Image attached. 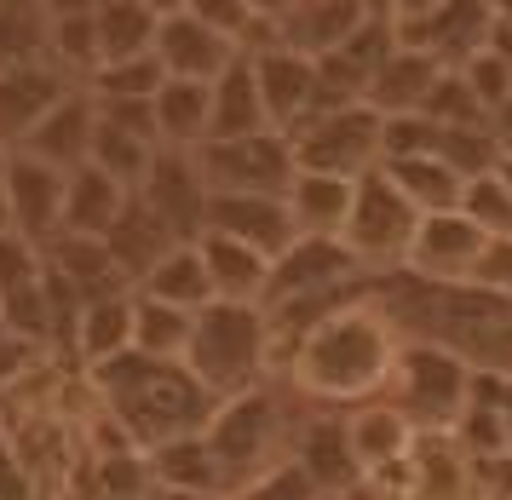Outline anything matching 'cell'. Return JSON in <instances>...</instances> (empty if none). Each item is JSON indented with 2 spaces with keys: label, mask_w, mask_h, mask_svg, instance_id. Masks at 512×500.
<instances>
[{
  "label": "cell",
  "mask_w": 512,
  "mask_h": 500,
  "mask_svg": "<svg viewBox=\"0 0 512 500\" xmlns=\"http://www.w3.org/2000/svg\"><path fill=\"white\" fill-rule=\"evenodd\" d=\"M397 351H403V334L369 299V282H363V294L334 305L294 345V357L282 363L277 380L311 409H351V403H369V397L386 391Z\"/></svg>",
  "instance_id": "cell-1"
},
{
  "label": "cell",
  "mask_w": 512,
  "mask_h": 500,
  "mask_svg": "<svg viewBox=\"0 0 512 500\" xmlns=\"http://www.w3.org/2000/svg\"><path fill=\"white\" fill-rule=\"evenodd\" d=\"M369 299L403 340L443 345L466 368H512V299L478 282H420L409 271H380L369 276Z\"/></svg>",
  "instance_id": "cell-2"
},
{
  "label": "cell",
  "mask_w": 512,
  "mask_h": 500,
  "mask_svg": "<svg viewBox=\"0 0 512 500\" xmlns=\"http://www.w3.org/2000/svg\"><path fill=\"white\" fill-rule=\"evenodd\" d=\"M93 391L104 397V409L121 420V432L133 437V449H156L167 437H190L208 426L213 397L196 386V374L185 363H150L139 351H121L110 363L81 368Z\"/></svg>",
  "instance_id": "cell-3"
},
{
  "label": "cell",
  "mask_w": 512,
  "mask_h": 500,
  "mask_svg": "<svg viewBox=\"0 0 512 500\" xmlns=\"http://www.w3.org/2000/svg\"><path fill=\"white\" fill-rule=\"evenodd\" d=\"M300 414H305V403L282 380H265V386H248V391H236V397L213 403L208 426H202V443L219 460L225 495L242 489V483L265 478L271 466L288 460V437H294Z\"/></svg>",
  "instance_id": "cell-4"
},
{
  "label": "cell",
  "mask_w": 512,
  "mask_h": 500,
  "mask_svg": "<svg viewBox=\"0 0 512 500\" xmlns=\"http://www.w3.org/2000/svg\"><path fill=\"white\" fill-rule=\"evenodd\" d=\"M179 363L196 374V386L219 397H236L248 386L271 380V345H265V311L259 305H231V299H208L190 317V345Z\"/></svg>",
  "instance_id": "cell-5"
},
{
  "label": "cell",
  "mask_w": 512,
  "mask_h": 500,
  "mask_svg": "<svg viewBox=\"0 0 512 500\" xmlns=\"http://www.w3.org/2000/svg\"><path fill=\"white\" fill-rule=\"evenodd\" d=\"M466 391H472V368L455 351L426 340H403L392 380H386V397L409 414L415 432H449L466 409Z\"/></svg>",
  "instance_id": "cell-6"
},
{
  "label": "cell",
  "mask_w": 512,
  "mask_h": 500,
  "mask_svg": "<svg viewBox=\"0 0 512 500\" xmlns=\"http://www.w3.org/2000/svg\"><path fill=\"white\" fill-rule=\"evenodd\" d=\"M415 219L420 213L374 167L363 179H351V207H346V219H340V236L334 242L351 253V265L363 276H380V271H397L403 265V248L415 236Z\"/></svg>",
  "instance_id": "cell-7"
},
{
  "label": "cell",
  "mask_w": 512,
  "mask_h": 500,
  "mask_svg": "<svg viewBox=\"0 0 512 500\" xmlns=\"http://www.w3.org/2000/svg\"><path fill=\"white\" fill-rule=\"evenodd\" d=\"M294 173H328V179H363L380 167V115L369 104H340V110L305 121L288 133Z\"/></svg>",
  "instance_id": "cell-8"
},
{
  "label": "cell",
  "mask_w": 512,
  "mask_h": 500,
  "mask_svg": "<svg viewBox=\"0 0 512 500\" xmlns=\"http://www.w3.org/2000/svg\"><path fill=\"white\" fill-rule=\"evenodd\" d=\"M208 196H282L294 179V150L282 133H248V138H208L190 150Z\"/></svg>",
  "instance_id": "cell-9"
},
{
  "label": "cell",
  "mask_w": 512,
  "mask_h": 500,
  "mask_svg": "<svg viewBox=\"0 0 512 500\" xmlns=\"http://www.w3.org/2000/svg\"><path fill=\"white\" fill-rule=\"evenodd\" d=\"M254 87H259V104H265V127L271 133H300L305 121L340 110V104H357L346 92H334L317 75V58H300L288 46H271V52H254Z\"/></svg>",
  "instance_id": "cell-10"
},
{
  "label": "cell",
  "mask_w": 512,
  "mask_h": 500,
  "mask_svg": "<svg viewBox=\"0 0 512 500\" xmlns=\"http://www.w3.org/2000/svg\"><path fill=\"white\" fill-rule=\"evenodd\" d=\"M340 420H346V443H351L357 472H363L380 495H397V489H403V460H409V449H415L409 414L380 391V397H369V403L340 409Z\"/></svg>",
  "instance_id": "cell-11"
},
{
  "label": "cell",
  "mask_w": 512,
  "mask_h": 500,
  "mask_svg": "<svg viewBox=\"0 0 512 500\" xmlns=\"http://www.w3.org/2000/svg\"><path fill=\"white\" fill-rule=\"evenodd\" d=\"M484 248H489V236L466 219L461 207L420 213L415 236H409V248H403V265H397V271L420 276V282H472Z\"/></svg>",
  "instance_id": "cell-12"
},
{
  "label": "cell",
  "mask_w": 512,
  "mask_h": 500,
  "mask_svg": "<svg viewBox=\"0 0 512 500\" xmlns=\"http://www.w3.org/2000/svg\"><path fill=\"white\" fill-rule=\"evenodd\" d=\"M133 196L173 230V242H196L202 225H208V184L196 173L190 150H156L144 179L133 184Z\"/></svg>",
  "instance_id": "cell-13"
},
{
  "label": "cell",
  "mask_w": 512,
  "mask_h": 500,
  "mask_svg": "<svg viewBox=\"0 0 512 500\" xmlns=\"http://www.w3.org/2000/svg\"><path fill=\"white\" fill-rule=\"evenodd\" d=\"M357 282H363V271L351 265V253L340 248L334 236H294V242L271 259V276H265V299H259V305L340 294V288H357Z\"/></svg>",
  "instance_id": "cell-14"
},
{
  "label": "cell",
  "mask_w": 512,
  "mask_h": 500,
  "mask_svg": "<svg viewBox=\"0 0 512 500\" xmlns=\"http://www.w3.org/2000/svg\"><path fill=\"white\" fill-rule=\"evenodd\" d=\"M288 466L311 483V495H346L351 483H363L340 409H311L305 403V414L294 420V437H288Z\"/></svg>",
  "instance_id": "cell-15"
},
{
  "label": "cell",
  "mask_w": 512,
  "mask_h": 500,
  "mask_svg": "<svg viewBox=\"0 0 512 500\" xmlns=\"http://www.w3.org/2000/svg\"><path fill=\"white\" fill-rule=\"evenodd\" d=\"M6 230L35 253L64 230V173L58 167L12 150V161H6Z\"/></svg>",
  "instance_id": "cell-16"
},
{
  "label": "cell",
  "mask_w": 512,
  "mask_h": 500,
  "mask_svg": "<svg viewBox=\"0 0 512 500\" xmlns=\"http://www.w3.org/2000/svg\"><path fill=\"white\" fill-rule=\"evenodd\" d=\"M93 127H98L93 98H87V87H75V92H64V98H58L12 150L47 161V167H58V173H75V167H87V156H93Z\"/></svg>",
  "instance_id": "cell-17"
},
{
  "label": "cell",
  "mask_w": 512,
  "mask_h": 500,
  "mask_svg": "<svg viewBox=\"0 0 512 500\" xmlns=\"http://www.w3.org/2000/svg\"><path fill=\"white\" fill-rule=\"evenodd\" d=\"M81 81H70L52 58H24V64H0V144L12 150L18 138L41 121V115L75 92Z\"/></svg>",
  "instance_id": "cell-18"
},
{
  "label": "cell",
  "mask_w": 512,
  "mask_h": 500,
  "mask_svg": "<svg viewBox=\"0 0 512 500\" xmlns=\"http://www.w3.org/2000/svg\"><path fill=\"white\" fill-rule=\"evenodd\" d=\"M489 23H495V0H443L426 23L397 29V46H420L443 69H461L472 52H484Z\"/></svg>",
  "instance_id": "cell-19"
},
{
  "label": "cell",
  "mask_w": 512,
  "mask_h": 500,
  "mask_svg": "<svg viewBox=\"0 0 512 500\" xmlns=\"http://www.w3.org/2000/svg\"><path fill=\"white\" fill-rule=\"evenodd\" d=\"M409 500H472V455L449 432H415V449L403 460Z\"/></svg>",
  "instance_id": "cell-20"
},
{
  "label": "cell",
  "mask_w": 512,
  "mask_h": 500,
  "mask_svg": "<svg viewBox=\"0 0 512 500\" xmlns=\"http://www.w3.org/2000/svg\"><path fill=\"white\" fill-rule=\"evenodd\" d=\"M150 58L162 64L167 81H213V75L236 58V46L219 41L213 29H202L190 12H179V18H156Z\"/></svg>",
  "instance_id": "cell-21"
},
{
  "label": "cell",
  "mask_w": 512,
  "mask_h": 500,
  "mask_svg": "<svg viewBox=\"0 0 512 500\" xmlns=\"http://www.w3.org/2000/svg\"><path fill=\"white\" fill-rule=\"evenodd\" d=\"M231 242H248L254 253L277 259L288 242H294V219H288V202L282 196H208V225Z\"/></svg>",
  "instance_id": "cell-22"
},
{
  "label": "cell",
  "mask_w": 512,
  "mask_h": 500,
  "mask_svg": "<svg viewBox=\"0 0 512 500\" xmlns=\"http://www.w3.org/2000/svg\"><path fill=\"white\" fill-rule=\"evenodd\" d=\"M133 351V294H98L81 299L75 311V334H70V363L75 368H98Z\"/></svg>",
  "instance_id": "cell-23"
},
{
  "label": "cell",
  "mask_w": 512,
  "mask_h": 500,
  "mask_svg": "<svg viewBox=\"0 0 512 500\" xmlns=\"http://www.w3.org/2000/svg\"><path fill=\"white\" fill-rule=\"evenodd\" d=\"M196 253H202L213 299H231V305H259L265 299V276H271V259L265 253H254L248 242H231L219 230H202L196 236Z\"/></svg>",
  "instance_id": "cell-24"
},
{
  "label": "cell",
  "mask_w": 512,
  "mask_h": 500,
  "mask_svg": "<svg viewBox=\"0 0 512 500\" xmlns=\"http://www.w3.org/2000/svg\"><path fill=\"white\" fill-rule=\"evenodd\" d=\"M363 23V6L357 0H288L277 12V35L288 52L300 58H323L346 41L351 29Z\"/></svg>",
  "instance_id": "cell-25"
},
{
  "label": "cell",
  "mask_w": 512,
  "mask_h": 500,
  "mask_svg": "<svg viewBox=\"0 0 512 500\" xmlns=\"http://www.w3.org/2000/svg\"><path fill=\"white\" fill-rule=\"evenodd\" d=\"M443 64L432 52H420V46H397L386 64L374 69V81L363 87V104L374 115H420L426 104V92L438 87Z\"/></svg>",
  "instance_id": "cell-26"
},
{
  "label": "cell",
  "mask_w": 512,
  "mask_h": 500,
  "mask_svg": "<svg viewBox=\"0 0 512 500\" xmlns=\"http://www.w3.org/2000/svg\"><path fill=\"white\" fill-rule=\"evenodd\" d=\"M392 52H397V29H392V23L363 18L346 41L334 46V52H323V58H317V75H323L334 92H346V98H357V104H363V87L374 81V69L386 64Z\"/></svg>",
  "instance_id": "cell-27"
},
{
  "label": "cell",
  "mask_w": 512,
  "mask_h": 500,
  "mask_svg": "<svg viewBox=\"0 0 512 500\" xmlns=\"http://www.w3.org/2000/svg\"><path fill=\"white\" fill-rule=\"evenodd\" d=\"M41 265L64 276V282H70L81 299L133 294V288H127V276L116 271V259H110V248H104L98 236H75V230H58L47 248H41Z\"/></svg>",
  "instance_id": "cell-28"
},
{
  "label": "cell",
  "mask_w": 512,
  "mask_h": 500,
  "mask_svg": "<svg viewBox=\"0 0 512 500\" xmlns=\"http://www.w3.org/2000/svg\"><path fill=\"white\" fill-rule=\"evenodd\" d=\"M248 133H271V127H265V104H259L254 87V64L236 52L208 81V138H248Z\"/></svg>",
  "instance_id": "cell-29"
},
{
  "label": "cell",
  "mask_w": 512,
  "mask_h": 500,
  "mask_svg": "<svg viewBox=\"0 0 512 500\" xmlns=\"http://www.w3.org/2000/svg\"><path fill=\"white\" fill-rule=\"evenodd\" d=\"M98 242L110 248L116 271L127 276V288H133V282H139V276L150 271V265H156V259H162L167 248H173V230H167L162 219H156V213H150V207L139 202V196H127L121 219H116L110 230H104Z\"/></svg>",
  "instance_id": "cell-30"
},
{
  "label": "cell",
  "mask_w": 512,
  "mask_h": 500,
  "mask_svg": "<svg viewBox=\"0 0 512 500\" xmlns=\"http://www.w3.org/2000/svg\"><path fill=\"white\" fill-rule=\"evenodd\" d=\"M156 150H196L208 138V81H162L150 92Z\"/></svg>",
  "instance_id": "cell-31"
},
{
  "label": "cell",
  "mask_w": 512,
  "mask_h": 500,
  "mask_svg": "<svg viewBox=\"0 0 512 500\" xmlns=\"http://www.w3.org/2000/svg\"><path fill=\"white\" fill-rule=\"evenodd\" d=\"M144 472H150V483H167V489H190V495H208V500L225 495L219 460L208 455L202 432L167 437V443H156V449H144Z\"/></svg>",
  "instance_id": "cell-32"
},
{
  "label": "cell",
  "mask_w": 512,
  "mask_h": 500,
  "mask_svg": "<svg viewBox=\"0 0 512 500\" xmlns=\"http://www.w3.org/2000/svg\"><path fill=\"white\" fill-rule=\"evenodd\" d=\"M127 196L133 190L116 184L110 173H98L93 161L75 167V173H64V230H75V236H104L121 219Z\"/></svg>",
  "instance_id": "cell-33"
},
{
  "label": "cell",
  "mask_w": 512,
  "mask_h": 500,
  "mask_svg": "<svg viewBox=\"0 0 512 500\" xmlns=\"http://www.w3.org/2000/svg\"><path fill=\"white\" fill-rule=\"evenodd\" d=\"M133 294L162 299V305H173V311H202V305L213 299V288H208V271H202L196 242H173V248L133 282Z\"/></svg>",
  "instance_id": "cell-34"
},
{
  "label": "cell",
  "mask_w": 512,
  "mask_h": 500,
  "mask_svg": "<svg viewBox=\"0 0 512 500\" xmlns=\"http://www.w3.org/2000/svg\"><path fill=\"white\" fill-rule=\"evenodd\" d=\"M288 219H294V236H340V219L351 207V179H328V173H294L288 190Z\"/></svg>",
  "instance_id": "cell-35"
},
{
  "label": "cell",
  "mask_w": 512,
  "mask_h": 500,
  "mask_svg": "<svg viewBox=\"0 0 512 500\" xmlns=\"http://www.w3.org/2000/svg\"><path fill=\"white\" fill-rule=\"evenodd\" d=\"M380 173L392 179V190L415 207V213H443V207L461 202V179H455V173H449L432 150H426V156H392V161H380Z\"/></svg>",
  "instance_id": "cell-36"
},
{
  "label": "cell",
  "mask_w": 512,
  "mask_h": 500,
  "mask_svg": "<svg viewBox=\"0 0 512 500\" xmlns=\"http://www.w3.org/2000/svg\"><path fill=\"white\" fill-rule=\"evenodd\" d=\"M93 35H98V64H116V58H139L156 41V18L144 0H104L93 12Z\"/></svg>",
  "instance_id": "cell-37"
},
{
  "label": "cell",
  "mask_w": 512,
  "mask_h": 500,
  "mask_svg": "<svg viewBox=\"0 0 512 500\" xmlns=\"http://www.w3.org/2000/svg\"><path fill=\"white\" fill-rule=\"evenodd\" d=\"M190 317L196 311H173L162 299L133 294V351L150 363H179L190 345Z\"/></svg>",
  "instance_id": "cell-38"
},
{
  "label": "cell",
  "mask_w": 512,
  "mask_h": 500,
  "mask_svg": "<svg viewBox=\"0 0 512 500\" xmlns=\"http://www.w3.org/2000/svg\"><path fill=\"white\" fill-rule=\"evenodd\" d=\"M47 58V6L41 0H0V64Z\"/></svg>",
  "instance_id": "cell-39"
},
{
  "label": "cell",
  "mask_w": 512,
  "mask_h": 500,
  "mask_svg": "<svg viewBox=\"0 0 512 500\" xmlns=\"http://www.w3.org/2000/svg\"><path fill=\"white\" fill-rule=\"evenodd\" d=\"M432 156L455 173V179H478V173H489L495 167V156H501V144L489 138V127H438V144H432Z\"/></svg>",
  "instance_id": "cell-40"
},
{
  "label": "cell",
  "mask_w": 512,
  "mask_h": 500,
  "mask_svg": "<svg viewBox=\"0 0 512 500\" xmlns=\"http://www.w3.org/2000/svg\"><path fill=\"white\" fill-rule=\"evenodd\" d=\"M167 75H162V64L150 58V52H139V58H116V64H98L81 87L93 92L98 104L104 98H150V92L162 87Z\"/></svg>",
  "instance_id": "cell-41"
},
{
  "label": "cell",
  "mask_w": 512,
  "mask_h": 500,
  "mask_svg": "<svg viewBox=\"0 0 512 500\" xmlns=\"http://www.w3.org/2000/svg\"><path fill=\"white\" fill-rule=\"evenodd\" d=\"M150 156H156V144H144V138H133V133H116V127H104V121L93 127V156L87 161H93L98 173H110L116 184H127V190L144 179Z\"/></svg>",
  "instance_id": "cell-42"
},
{
  "label": "cell",
  "mask_w": 512,
  "mask_h": 500,
  "mask_svg": "<svg viewBox=\"0 0 512 500\" xmlns=\"http://www.w3.org/2000/svg\"><path fill=\"white\" fill-rule=\"evenodd\" d=\"M472 219V225L484 230L489 242H507L512 236V190L495 173H478V179L461 184V202H455Z\"/></svg>",
  "instance_id": "cell-43"
},
{
  "label": "cell",
  "mask_w": 512,
  "mask_h": 500,
  "mask_svg": "<svg viewBox=\"0 0 512 500\" xmlns=\"http://www.w3.org/2000/svg\"><path fill=\"white\" fill-rule=\"evenodd\" d=\"M47 58L70 81H87L98 69V35H93V18H47Z\"/></svg>",
  "instance_id": "cell-44"
},
{
  "label": "cell",
  "mask_w": 512,
  "mask_h": 500,
  "mask_svg": "<svg viewBox=\"0 0 512 500\" xmlns=\"http://www.w3.org/2000/svg\"><path fill=\"white\" fill-rule=\"evenodd\" d=\"M420 115H426L432 127H489L484 104L472 98V87L461 81V69H443L438 87L426 92V104H420Z\"/></svg>",
  "instance_id": "cell-45"
},
{
  "label": "cell",
  "mask_w": 512,
  "mask_h": 500,
  "mask_svg": "<svg viewBox=\"0 0 512 500\" xmlns=\"http://www.w3.org/2000/svg\"><path fill=\"white\" fill-rule=\"evenodd\" d=\"M461 81L472 87V98L484 104V115L501 110V104L512 98V69L501 64V58H489V52H472V58H466V64H461Z\"/></svg>",
  "instance_id": "cell-46"
},
{
  "label": "cell",
  "mask_w": 512,
  "mask_h": 500,
  "mask_svg": "<svg viewBox=\"0 0 512 500\" xmlns=\"http://www.w3.org/2000/svg\"><path fill=\"white\" fill-rule=\"evenodd\" d=\"M190 18L202 23V29H213L219 41L242 46V35H248V23H254L259 12H248L242 0H190Z\"/></svg>",
  "instance_id": "cell-47"
},
{
  "label": "cell",
  "mask_w": 512,
  "mask_h": 500,
  "mask_svg": "<svg viewBox=\"0 0 512 500\" xmlns=\"http://www.w3.org/2000/svg\"><path fill=\"white\" fill-rule=\"evenodd\" d=\"M219 500H317V495H311V483L282 460V466H271L265 478L242 483V489H231V495H219Z\"/></svg>",
  "instance_id": "cell-48"
},
{
  "label": "cell",
  "mask_w": 512,
  "mask_h": 500,
  "mask_svg": "<svg viewBox=\"0 0 512 500\" xmlns=\"http://www.w3.org/2000/svg\"><path fill=\"white\" fill-rule=\"evenodd\" d=\"M472 282L489 288V294L512 299V236H507V242H489L484 259H478V271H472Z\"/></svg>",
  "instance_id": "cell-49"
},
{
  "label": "cell",
  "mask_w": 512,
  "mask_h": 500,
  "mask_svg": "<svg viewBox=\"0 0 512 500\" xmlns=\"http://www.w3.org/2000/svg\"><path fill=\"white\" fill-rule=\"evenodd\" d=\"M0 500H35V483H29L24 460L12 449V437L0 432Z\"/></svg>",
  "instance_id": "cell-50"
},
{
  "label": "cell",
  "mask_w": 512,
  "mask_h": 500,
  "mask_svg": "<svg viewBox=\"0 0 512 500\" xmlns=\"http://www.w3.org/2000/svg\"><path fill=\"white\" fill-rule=\"evenodd\" d=\"M484 52H489V58H501V64L512 69V23H507V18H495V23H489V41H484Z\"/></svg>",
  "instance_id": "cell-51"
},
{
  "label": "cell",
  "mask_w": 512,
  "mask_h": 500,
  "mask_svg": "<svg viewBox=\"0 0 512 500\" xmlns=\"http://www.w3.org/2000/svg\"><path fill=\"white\" fill-rule=\"evenodd\" d=\"M443 0H397V23L392 29H409V23H426L432 12H438Z\"/></svg>",
  "instance_id": "cell-52"
},
{
  "label": "cell",
  "mask_w": 512,
  "mask_h": 500,
  "mask_svg": "<svg viewBox=\"0 0 512 500\" xmlns=\"http://www.w3.org/2000/svg\"><path fill=\"white\" fill-rule=\"evenodd\" d=\"M41 6H47V18H93L104 0H41Z\"/></svg>",
  "instance_id": "cell-53"
},
{
  "label": "cell",
  "mask_w": 512,
  "mask_h": 500,
  "mask_svg": "<svg viewBox=\"0 0 512 500\" xmlns=\"http://www.w3.org/2000/svg\"><path fill=\"white\" fill-rule=\"evenodd\" d=\"M489 138H495L501 150H512V98L501 104V110H489Z\"/></svg>",
  "instance_id": "cell-54"
},
{
  "label": "cell",
  "mask_w": 512,
  "mask_h": 500,
  "mask_svg": "<svg viewBox=\"0 0 512 500\" xmlns=\"http://www.w3.org/2000/svg\"><path fill=\"white\" fill-rule=\"evenodd\" d=\"M495 403H501V426H507V455H512V368L495 380Z\"/></svg>",
  "instance_id": "cell-55"
},
{
  "label": "cell",
  "mask_w": 512,
  "mask_h": 500,
  "mask_svg": "<svg viewBox=\"0 0 512 500\" xmlns=\"http://www.w3.org/2000/svg\"><path fill=\"white\" fill-rule=\"evenodd\" d=\"M363 6V18H374V23H397V0H357Z\"/></svg>",
  "instance_id": "cell-56"
},
{
  "label": "cell",
  "mask_w": 512,
  "mask_h": 500,
  "mask_svg": "<svg viewBox=\"0 0 512 500\" xmlns=\"http://www.w3.org/2000/svg\"><path fill=\"white\" fill-rule=\"evenodd\" d=\"M144 500H208V495H190V489H167V483H150Z\"/></svg>",
  "instance_id": "cell-57"
},
{
  "label": "cell",
  "mask_w": 512,
  "mask_h": 500,
  "mask_svg": "<svg viewBox=\"0 0 512 500\" xmlns=\"http://www.w3.org/2000/svg\"><path fill=\"white\" fill-rule=\"evenodd\" d=\"M150 6V18H179V12H190V0H144Z\"/></svg>",
  "instance_id": "cell-58"
},
{
  "label": "cell",
  "mask_w": 512,
  "mask_h": 500,
  "mask_svg": "<svg viewBox=\"0 0 512 500\" xmlns=\"http://www.w3.org/2000/svg\"><path fill=\"white\" fill-rule=\"evenodd\" d=\"M334 500H386V495H380V489H374V483L363 478V483H351L346 495H334Z\"/></svg>",
  "instance_id": "cell-59"
},
{
  "label": "cell",
  "mask_w": 512,
  "mask_h": 500,
  "mask_svg": "<svg viewBox=\"0 0 512 500\" xmlns=\"http://www.w3.org/2000/svg\"><path fill=\"white\" fill-rule=\"evenodd\" d=\"M242 6H248V12H259V18H277L288 0H242Z\"/></svg>",
  "instance_id": "cell-60"
},
{
  "label": "cell",
  "mask_w": 512,
  "mask_h": 500,
  "mask_svg": "<svg viewBox=\"0 0 512 500\" xmlns=\"http://www.w3.org/2000/svg\"><path fill=\"white\" fill-rule=\"evenodd\" d=\"M6 161H12V150L0 144V230H6Z\"/></svg>",
  "instance_id": "cell-61"
},
{
  "label": "cell",
  "mask_w": 512,
  "mask_h": 500,
  "mask_svg": "<svg viewBox=\"0 0 512 500\" xmlns=\"http://www.w3.org/2000/svg\"><path fill=\"white\" fill-rule=\"evenodd\" d=\"M489 173H495V179L507 184L512 190V150H501V156H495V167H489Z\"/></svg>",
  "instance_id": "cell-62"
},
{
  "label": "cell",
  "mask_w": 512,
  "mask_h": 500,
  "mask_svg": "<svg viewBox=\"0 0 512 500\" xmlns=\"http://www.w3.org/2000/svg\"><path fill=\"white\" fill-rule=\"evenodd\" d=\"M386 500H409V495H386Z\"/></svg>",
  "instance_id": "cell-63"
},
{
  "label": "cell",
  "mask_w": 512,
  "mask_h": 500,
  "mask_svg": "<svg viewBox=\"0 0 512 500\" xmlns=\"http://www.w3.org/2000/svg\"><path fill=\"white\" fill-rule=\"evenodd\" d=\"M317 500H334V495H317Z\"/></svg>",
  "instance_id": "cell-64"
}]
</instances>
